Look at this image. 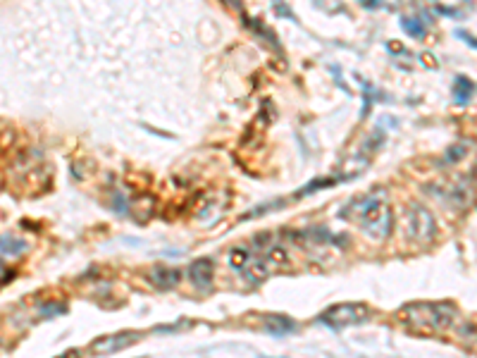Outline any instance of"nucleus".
Instances as JSON below:
<instances>
[{
  "label": "nucleus",
  "mask_w": 477,
  "mask_h": 358,
  "mask_svg": "<svg viewBox=\"0 0 477 358\" xmlns=\"http://www.w3.org/2000/svg\"><path fill=\"white\" fill-rule=\"evenodd\" d=\"M473 89H475V84L468 79V77H459V79H456V86H454L456 103H459V105H465V103L470 101V96H473Z\"/></svg>",
  "instance_id": "obj_11"
},
{
  "label": "nucleus",
  "mask_w": 477,
  "mask_h": 358,
  "mask_svg": "<svg viewBox=\"0 0 477 358\" xmlns=\"http://www.w3.org/2000/svg\"><path fill=\"white\" fill-rule=\"evenodd\" d=\"M401 27L406 29V34H411L413 38H422L425 36V24L420 22V17H401Z\"/></svg>",
  "instance_id": "obj_12"
},
{
  "label": "nucleus",
  "mask_w": 477,
  "mask_h": 358,
  "mask_svg": "<svg viewBox=\"0 0 477 358\" xmlns=\"http://www.w3.org/2000/svg\"><path fill=\"white\" fill-rule=\"evenodd\" d=\"M398 318L415 332H441L451 327L456 320V306L454 303H406L398 311Z\"/></svg>",
  "instance_id": "obj_2"
},
{
  "label": "nucleus",
  "mask_w": 477,
  "mask_h": 358,
  "mask_svg": "<svg viewBox=\"0 0 477 358\" xmlns=\"http://www.w3.org/2000/svg\"><path fill=\"white\" fill-rule=\"evenodd\" d=\"M339 215L348 220H356L358 227L377 244L387 242L391 229H394V213H391V205L385 189H375L370 194L361 196V199H353Z\"/></svg>",
  "instance_id": "obj_1"
},
{
  "label": "nucleus",
  "mask_w": 477,
  "mask_h": 358,
  "mask_svg": "<svg viewBox=\"0 0 477 358\" xmlns=\"http://www.w3.org/2000/svg\"><path fill=\"white\" fill-rule=\"evenodd\" d=\"M149 282L153 284V287L162 289V292H167V289L177 287V284L181 282V270L167 268V266H155L149 272Z\"/></svg>",
  "instance_id": "obj_7"
},
{
  "label": "nucleus",
  "mask_w": 477,
  "mask_h": 358,
  "mask_svg": "<svg viewBox=\"0 0 477 358\" xmlns=\"http://www.w3.org/2000/svg\"><path fill=\"white\" fill-rule=\"evenodd\" d=\"M141 340L139 332H125V335H112V337H103V340H96L91 344V351H98V354H117V351L127 349V346L136 344Z\"/></svg>",
  "instance_id": "obj_5"
},
{
  "label": "nucleus",
  "mask_w": 477,
  "mask_h": 358,
  "mask_svg": "<svg viewBox=\"0 0 477 358\" xmlns=\"http://www.w3.org/2000/svg\"><path fill=\"white\" fill-rule=\"evenodd\" d=\"M29 244L27 242H19V239H10V237H3V256H17V253L27 251Z\"/></svg>",
  "instance_id": "obj_13"
},
{
  "label": "nucleus",
  "mask_w": 477,
  "mask_h": 358,
  "mask_svg": "<svg viewBox=\"0 0 477 358\" xmlns=\"http://www.w3.org/2000/svg\"><path fill=\"white\" fill-rule=\"evenodd\" d=\"M253 261H255V256L248 246H237V248H232V253H229V266H232L234 270H239V272H246Z\"/></svg>",
  "instance_id": "obj_10"
},
{
  "label": "nucleus",
  "mask_w": 477,
  "mask_h": 358,
  "mask_svg": "<svg viewBox=\"0 0 477 358\" xmlns=\"http://www.w3.org/2000/svg\"><path fill=\"white\" fill-rule=\"evenodd\" d=\"M406 234L415 244H430L437 237L435 215L422 203H411L406 208Z\"/></svg>",
  "instance_id": "obj_4"
},
{
  "label": "nucleus",
  "mask_w": 477,
  "mask_h": 358,
  "mask_svg": "<svg viewBox=\"0 0 477 358\" xmlns=\"http://www.w3.org/2000/svg\"><path fill=\"white\" fill-rule=\"evenodd\" d=\"M189 279L198 289H210L215 279V263L210 258H198L189 266Z\"/></svg>",
  "instance_id": "obj_6"
},
{
  "label": "nucleus",
  "mask_w": 477,
  "mask_h": 358,
  "mask_svg": "<svg viewBox=\"0 0 477 358\" xmlns=\"http://www.w3.org/2000/svg\"><path fill=\"white\" fill-rule=\"evenodd\" d=\"M263 261H265V266H268L270 274H272V272H282V270L289 268L287 251H284V248H279V246L268 248V251L263 253Z\"/></svg>",
  "instance_id": "obj_8"
},
{
  "label": "nucleus",
  "mask_w": 477,
  "mask_h": 358,
  "mask_svg": "<svg viewBox=\"0 0 477 358\" xmlns=\"http://www.w3.org/2000/svg\"><path fill=\"white\" fill-rule=\"evenodd\" d=\"M372 311L370 306L356 301V303H337V306H329L324 313H320V322L332 330H344V327L361 325V322L370 320Z\"/></svg>",
  "instance_id": "obj_3"
},
{
  "label": "nucleus",
  "mask_w": 477,
  "mask_h": 358,
  "mask_svg": "<svg viewBox=\"0 0 477 358\" xmlns=\"http://www.w3.org/2000/svg\"><path fill=\"white\" fill-rule=\"evenodd\" d=\"M265 327H268L270 335L282 337V335H289V332L296 330V322L289 320L287 316H268L265 318Z\"/></svg>",
  "instance_id": "obj_9"
},
{
  "label": "nucleus",
  "mask_w": 477,
  "mask_h": 358,
  "mask_svg": "<svg viewBox=\"0 0 477 358\" xmlns=\"http://www.w3.org/2000/svg\"><path fill=\"white\" fill-rule=\"evenodd\" d=\"M272 3H274V5H279V14H282V17H289V19H294V14L289 12V8H287V5L282 3V0H272Z\"/></svg>",
  "instance_id": "obj_15"
},
{
  "label": "nucleus",
  "mask_w": 477,
  "mask_h": 358,
  "mask_svg": "<svg viewBox=\"0 0 477 358\" xmlns=\"http://www.w3.org/2000/svg\"><path fill=\"white\" fill-rule=\"evenodd\" d=\"M337 177L334 179H315V181H311V184L306 186V189H301L298 191V196H306V194H311V191H318V189H322V186H332V184H337Z\"/></svg>",
  "instance_id": "obj_14"
}]
</instances>
